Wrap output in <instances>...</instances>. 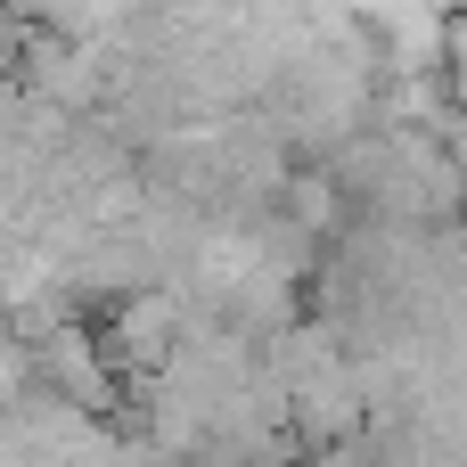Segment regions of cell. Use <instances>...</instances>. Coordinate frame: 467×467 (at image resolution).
<instances>
[{
	"instance_id": "obj_1",
	"label": "cell",
	"mask_w": 467,
	"mask_h": 467,
	"mask_svg": "<svg viewBox=\"0 0 467 467\" xmlns=\"http://www.w3.org/2000/svg\"><path fill=\"white\" fill-rule=\"evenodd\" d=\"M33 353H41V386H49L57 402H74V410H90V419L123 410V361L107 353L99 328H82V320L57 312V320L33 337Z\"/></svg>"
},
{
	"instance_id": "obj_2",
	"label": "cell",
	"mask_w": 467,
	"mask_h": 467,
	"mask_svg": "<svg viewBox=\"0 0 467 467\" xmlns=\"http://www.w3.org/2000/svg\"><path fill=\"white\" fill-rule=\"evenodd\" d=\"M99 337H107V353L123 361V378H164L172 353H181V304H172L164 287H123Z\"/></svg>"
},
{
	"instance_id": "obj_3",
	"label": "cell",
	"mask_w": 467,
	"mask_h": 467,
	"mask_svg": "<svg viewBox=\"0 0 467 467\" xmlns=\"http://www.w3.org/2000/svg\"><path fill=\"white\" fill-rule=\"evenodd\" d=\"M287 222L304 238H337L345 230V189L328 172H287Z\"/></svg>"
}]
</instances>
